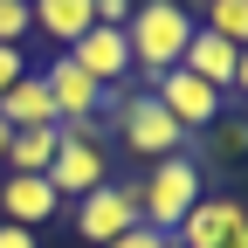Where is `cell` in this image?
<instances>
[{"mask_svg": "<svg viewBox=\"0 0 248 248\" xmlns=\"http://www.w3.org/2000/svg\"><path fill=\"white\" fill-rule=\"evenodd\" d=\"M131 7H138V0H97V28H124Z\"/></svg>", "mask_w": 248, "mask_h": 248, "instance_id": "44dd1931", "label": "cell"}, {"mask_svg": "<svg viewBox=\"0 0 248 248\" xmlns=\"http://www.w3.org/2000/svg\"><path fill=\"white\" fill-rule=\"evenodd\" d=\"M207 145L221 152V159H241V152H248V117H228L221 110V117L207 124Z\"/></svg>", "mask_w": 248, "mask_h": 248, "instance_id": "2e32d148", "label": "cell"}, {"mask_svg": "<svg viewBox=\"0 0 248 248\" xmlns=\"http://www.w3.org/2000/svg\"><path fill=\"white\" fill-rule=\"evenodd\" d=\"M241 228H248V207H241L234 193H200L193 214L172 228V248H221V241L241 234Z\"/></svg>", "mask_w": 248, "mask_h": 248, "instance_id": "5b68a950", "label": "cell"}, {"mask_svg": "<svg viewBox=\"0 0 248 248\" xmlns=\"http://www.w3.org/2000/svg\"><path fill=\"white\" fill-rule=\"evenodd\" d=\"M42 83H48V104H55V124H62V117H90V110L104 104V83H90V76L76 69L69 55H48V62H42Z\"/></svg>", "mask_w": 248, "mask_h": 248, "instance_id": "30bf717a", "label": "cell"}, {"mask_svg": "<svg viewBox=\"0 0 248 248\" xmlns=\"http://www.w3.org/2000/svg\"><path fill=\"white\" fill-rule=\"evenodd\" d=\"M55 138H62V145H104V138H110V124H104L97 110H90V117H62V124H55Z\"/></svg>", "mask_w": 248, "mask_h": 248, "instance_id": "ac0fdd59", "label": "cell"}, {"mask_svg": "<svg viewBox=\"0 0 248 248\" xmlns=\"http://www.w3.org/2000/svg\"><path fill=\"white\" fill-rule=\"evenodd\" d=\"M110 248H172V234H159V228H145V221H138V228H124Z\"/></svg>", "mask_w": 248, "mask_h": 248, "instance_id": "d6986e66", "label": "cell"}, {"mask_svg": "<svg viewBox=\"0 0 248 248\" xmlns=\"http://www.w3.org/2000/svg\"><path fill=\"white\" fill-rule=\"evenodd\" d=\"M55 159V124H42V131H7V172H48Z\"/></svg>", "mask_w": 248, "mask_h": 248, "instance_id": "5bb4252c", "label": "cell"}, {"mask_svg": "<svg viewBox=\"0 0 248 248\" xmlns=\"http://www.w3.org/2000/svg\"><path fill=\"white\" fill-rule=\"evenodd\" d=\"M110 138H124V152H138L145 166H159V159H179L186 152V131L159 110V97L152 90H131L124 97V110H117V131Z\"/></svg>", "mask_w": 248, "mask_h": 248, "instance_id": "3957f363", "label": "cell"}, {"mask_svg": "<svg viewBox=\"0 0 248 248\" xmlns=\"http://www.w3.org/2000/svg\"><path fill=\"white\" fill-rule=\"evenodd\" d=\"M62 214V193L48 179L35 172H0V221H14V228H42Z\"/></svg>", "mask_w": 248, "mask_h": 248, "instance_id": "9c48e42d", "label": "cell"}, {"mask_svg": "<svg viewBox=\"0 0 248 248\" xmlns=\"http://www.w3.org/2000/svg\"><path fill=\"white\" fill-rule=\"evenodd\" d=\"M124 228H138V179H124V186H97V193L76 200V234H83V241L110 248Z\"/></svg>", "mask_w": 248, "mask_h": 248, "instance_id": "277c9868", "label": "cell"}, {"mask_svg": "<svg viewBox=\"0 0 248 248\" xmlns=\"http://www.w3.org/2000/svg\"><path fill=\"white\" fill-rule=\"evenodd\" d=\"M0 248H42L35 228H14V221H0Z\"/></svg>", "mask_w": 248, "mask_h": 248, "instance_id": "7402d4cb", "label": "cell"}, {"mask_svg": "<svg viewBox=\"0 0 248 248\" xmlns=\"http://www.w3.org/2000/svg\"><path fill=\"white\" fill-rule=\"evenodd\" d=\"M28 14H35V35H48L55 55H62L97 28V0H28Z\"/></svg>", "mask_w": 248, "mask_h": 248, "instance_id": "8fae6325", "label": "cell"}, {"mask_svg": "<svg viewBox=\"0 0 248 248\" xmlns=\"http://www.w3.org/2000/svg\"><path fill=\"white\" fill-rule=\"evenodd\" d=\"M0 124H7V131H42V124H55V104H48L42 69H28L7 97H0Z\"/></svg>", "mask_w": 248, "mask_h": 248, "instance_id": "7c38bea8", "label": "cell"}, {"mask_svg": "<svg viewBox=\"0 0 248 248\" xmlns=\"http://www.w3.org/2000/svg\"><path fill=\"white\" fill-rule=\"evenodd\" d=\"M62 55H69L90 83H104V90H124V76H131V42H124V28H90V35L76 48H62Z\"/></svg>", "mask_w": 248, "mask_h": 248, "instance_id": "52a82bcc", "label": "cell"}, {"mask_svg": "<svg viewBox=\"0 0 248 248\" xmlns=\"http://www.w3.org/2000/svg\"><path fill=\"white\" fill-rule=\"evenodd\" d=\"M172 7H179V14H193V21H200V14H207V0H172Z\"/></svg>", "mask_w": 248, "mask_h": 248, "instance_id": "cb8c5ba5", "label": "cell"}, {"mask_svg": "<svg viewBox=\"0 0 248 248\" xmlns=\"http://www.w3.org/2000/svg\"><path fill=\"white\" fill-rule=\"evenodd\" d=\"M200 28H207V35H221L228 48H248V0H207Z\"/></svg>", "mask_w": 248, "mask_h": 248, "instance_id": "9a60e30c", "label": "cell"}, {"mask_svg": "<svg viewBox=\"0 0 248 248\" xmlns=\"http://www.w3.org/2000/svg\"><path fill=\"white\" fill-rule=\"evenodd\" d=\"M234 97H248V48L234 55Z\"/></svg>", "mask_w": 248, "mask_h": 248, "instance_id": "603a6c76", "label": "cell"}, {"mask_svg": "<svg viewBox=\"0 0 248 248\" xmlns=\"http://www.w3.org/2000/svg\"><path fill=\"white\" fill-rule=\"evenodd\" d=\"M21 76H28V48H0V97H7Z\"/></svg>", "mask_w": 248, "mask_h": 248, "instance_id": "ffe728a7", "label": "cell"}, {"mask_svg": "<svg viewBox=\"0 0 248 248\" xmlns=\"http://www.w3.org/2000/svg\"><path fill=\"white\" fill-rule=\"evenodd\" d=\"M35 35V14H28V0H0V48H21Z\"/></svg>", "mask_w": 248, "mask_h": 248, "instance_id": "e0dca14e", "label": "cell"}, {"mask_svg": "<svg viewBox=\"0 0 248 248\" xmlns=\"http://www.w3.org/2000/svg\"><path fill=\"white\" fill-rule=\"evenodd\" d=\"M234 55H241V48H228L221 35H207V28H193V42H186L179 69H186V76H200L207 90H234Z\"/></svg>", "mask_w": 248, "mask_h": 248, "instance_id": "4fadbf2b", "label": "cell"}, {"mask_svg": "<svg viewBox=\"0 0 248 248\" xmlns=\"http://www.w3.org/2000/svg\"><path fill=\"white\" fill-rule=\"evenodd\" d=\"M0 172H7V124H0Z\"/></svg>", "mask_w": 248, "mask_h": 248, "instance_id": "484cf974", "label": "cell"}, {"mask_svg": "<svg viewBox=\"0 0 248 248\" xmlns=\"http://www.w3.org/2000/svg\"><path fill=\"white\" fill-rule=\"evenodd\" d=\"M200 193H207V172H200L193 152L159 159V166H145V179H138V221H145V228H159V234H172L186 214H193Z\"/></svg>", "mask_w": 248, "mask_h": 248, "instance_id": "7a4b0ae2", "label": "cell"}, {"mask_svg": "<svg viewBox=\"0 0 248 248\" xmlns=\"http://www.w3.org/2000/svg\"><path fill=\"white\" fill-rule=\"evenodd\" d=\"M221 248H248V228H241V234H228V241H221Z\"/></svg>", "mask_w": 248, "mask_h": 248, "instance_id": "d4e9b609", "label": "cell"}, {"mask_svg": "<svg viewBox=\"0 0 248 248\" xmlns=\"http://www.w3.org/2000/svg\"><path fill=\"white\" fill-rule=\"evenodd\" d=\"M152 97H159V110H166V117L179 124L186 138H193V131H207V124L221 117V90H207L200 76H186V69L159 76V83H152Z\"/></svg>", "mask_w": 248, "mask_h": 248, "instance_id": "8992f818", "label": "cell"}, {"mask_svg": "<svg viewBox=\"0 0 248 248\" xmlns=\"http://www.w3.org/2000/svg\"><path fill=\"white\" fill-rule=\"evenodd\" d=\"M193 14H179L172 0H138L131 7V21H124V42H131V76H138V90H152L159 76H172L179 69V55H186V42H193Z\"/></svg>", "mask_w": 248, "mask_h": 248, "instance_id": "6da1fadb", "label": "cell"}, {"mask_svg": "<svg viewBox=\"0 0 248 248\" xmlns=\"http://www.w3.org/2000/svg\"><path fill=\"white\" fill-rule=\"evenodd\" d=\"M62 200H83V193H97V186H110V159H104V145H62L55 138V159H48V172H42Z\"/></svg>", "mask_w": 248, "mask_h": 248, "instance_id": "ba28073f", "label": "cell"}]
</instances>
